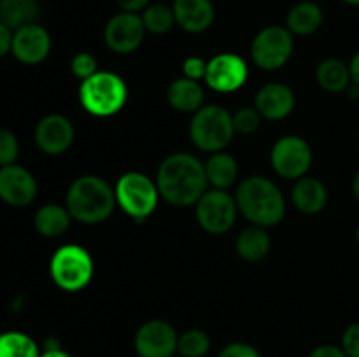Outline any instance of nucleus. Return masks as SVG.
Masks as SVG:
<instances>
[{"mask_svg":"<svg viewBox=\"0 0 359 357\" xmlns=\"http://www.w3.org/2000/svg\"><path fill=\"white\" fill-rule=\"evenodd\" d=\"M20 154V142L16 135L6 128H0V167L14 164Z\"/></svg>","mask_w":359,"mask_h":357,"instance_id":"31","label":"nucleus"},{"mask_svg":"<svg viewBox=\"0 0 359 357\" xmlns=\"http://www.w3.org/2000/svg\"><path fill=\"white\" fill-rule=\"evenodd\" d=\"M235 135L233 119L219 105H205L195 112L189 125L191 142L205 153H219Z\"/></svg>","mask_w":359,"mask_h":357,"instance_id":"5","label":"nucleus"},{"mask_svg":"<svg viewBox=\"0 0 359 357\" xmlns=\"http://www.w3.org/2000/svg\"><path fill=\"white\" fill-rule=\"evenodd\" d=\"M316 79L323 90L330 93H340L346 91L351 84V70L344 62L335 58H328L319 63L316 70Z\"/></svg>","mask_w":359,"mask_h":357,"instance_id":"26","label":"nucleus"},{"mask_svg":"<svg viewBox=\"0 0 359 357\" xmlns=\"http://www.w3.org/2000/svg\"><path fill=\"white\" fill-rule=\"evenodd\" d=\"M70 70H72L74 76L79 77L81 80L90 79L91 76H95V74L98 72L97 58H95L93 55H90V52H79V55L74 56L72 62H70Z\"/></svg>","mask_w":359,"mask_h":357,"instance_id":"32","label":"nucleus"},{"mask_svg":"<svg viewBox=\"0 0 359 357\" xmlns=\"http://www.w3.org/2000/svg\"><path fill=\"white\" fill-rule=\"evenodd\" d=\"M238 210L255 226H276L286 214V203L280 189L270 178L248 177L238 184L235 196Z\"/></svg>","mask_w":359,"mask_h":357,"instance_id":"2","label":"nucleus"},{"mask_svg":"<svg viewBox=\"0 0 359 357\" xmlns=\"http://www.w3.org/2000/svg\"><path fill=\"white\" fill-rule=\"evenodd\" d=\"M344 2L351 4V6H359V0H344Z\"/></svg>","mask_w":359,"mask_h":357,"instance_id":"42","label":"nucleus"},{"mask_svg":"<svg viewBox=\"0 0 359 357\" xmlns=\"http://www.w3.org/2000/svg\"><path fill=\"white\" fill-rule=\"evenodd\" d=\"M235 248L242 259L249 262H258L269 254L270 237L262 226H251L238 234Z\"/></svg>","mask_w":359,"mask_h":357,"instance_id":"25","label":"nucleus"},{"mask_svg":"<svg viewBox=\"0 0 359 357\" xmlns=\"http://www.w3.org/2000/svg\"><path fill=\"white\" fill-rule=\"evenodd\" d=\"M142 16L137 13H119L107 21L104 30V38L107 48L114 52L126 55L132 52L142 44L144 35H146Z\"/></svg>","mask_w":359,"mask_h":357,"instance_id":"11","label":"nucleus"},{"mask_svg":"<svg viewBox=\"0 0 359 357\" xmlns=\"http://www.w3.org/2000/svg\"><path fill=\"white\" fill-rule=\"evenodd\" d=\"M358 140H359V139H358Z\"/></svg>","mask_w":359,"mask_h":357,"instance_id":"44","label":"nucleus"},{"mask_svg":"<svg viewBox=\"0 0 359 357\" xmlns=\"http://www.w3.org/2000/svg\"><path fill=\"white\" fill-rule=\"evenodd\" d=\"M144 27L151 34H167L175 23L174 9L167 7L165 4H153L144 9L142 14Z\"/></svg>","mask_w":359,"mask_h":357,"instance_id":"28","label":"nucleus"},{"mask_svg":"<svg viewBox=\"0 0 359 357\" xmlns=\"http://www.w3.org/2000/svg\"><path fill=\"white\" fill-rule=\"evenodd\" d=\"M128 98L125 80L112 72H97L83 80L79 88V100L90 114L107 118L121 111Z\"/></svg>","mask_w":359,"mask_h":357,"instance_id":"4","label":"nucleus"},{"mask_svg":"<svg viewBox=\"0 0 359 357\" xmlns=\"http://www.w3.org/2000/svg\"><path fill=\"white\" fill-rule=\"evenodd\" d=\"M217 357H259V354L258 350L252 345H249V343L237 342L224 346Z\"/></svg>","mask_w":359,"mask_h":357,"instance_id":"35","label":"nucleus"},{"mask_svg":"<svg viewBox=\"0 0 359 357\" xmlns=\"http://www.w3.org/2000/svg\"><path fill=\"white\" fill-rule=\"evenodd\" d=\"M168 104L179 112H193L203 107V90L198 80L181 77L175 79L167 90Z\"/></svg>","mask_w":359,"mask_h":357,"instance_id":"20","label":"nucleus"},{"mask_svg":"<svg viewBox=\"0 0 359 357\" xmlns=\"http://www.w3.org/2000/svg\"><path fill=\"white\" fill-rule=\"evenodd\" d=\"M323 9L316 2L305 0L297 4L287 14V30L297 35H311L323 24Z\"/></svg>","mask_w":359,"mask_h":357,"instance_id":"23","label":"nucleus"},{"mask_svg":"<svg viewBox=\"0 0 359 357\" xmlns=\"http://www.w3.org/2000/svg\"><path fill=\"white\" fill-rule=\"evenodd\" d=\"M116 4H118L125 13H139V10L146 9L149 0H116Z\"/></svg>","mask_w":359,"mask_h":357,"instance_id":"38","label":"nucleus"},{"mask_svg":"<svg viewBox=\"0 0 359 357\" xmlns=\"http://www.w3.org/2000/svg\"><path fill=\"white\" fill-rule=\"evenodd\" d=\"M37 195V182L27 168L20 164L0 167V200L11 206L30 205Z\"/></svg>","mask_w":359,"mask_h":357,"instance_id":"14","label":"nucleus"},{"mask_svg":"<svg viewBox=\"0 0 359 357\" xmlns=\"http://www.w3.org/2000/svg\"><path fill=\"white\" fill-rule=\"evenodd\" d=\"M255 107L262 114V118L272 119V121L284 119L293 112L294 93L286 84H266L256 94Z\"/></svg>","mask_w":359,"mask_h":357,"instance_id":"17","label":"nucleus"},{"mask_svg":"<svg viewBox=\"0 0 359 357\" xmlns=\"http://www.w3.org/2000/svg\"><path fill=\"white\" fill-rule=\"evenodd\" d=\"M0 357H41L39 346L28 335L7 331L0 335Z\"/></svg>","mask_w":359,"mask_h":357,"instance_id":"27","label":"nucleus"},{"mask_svg":"<svg viewBox=\"0 0 359 357\" xmlns=\"http://www.w3.org/2000/svg\"><path fill=\"white\" fill-rule=\"evenodd\" d=\"M41 357H72V356L67 352H63V350H60L58 346H53V349L46 350Z\"/></svg>","mask_w":359,"mask_h":357,"instance_id":"40","label":"nucleus"},{"mask_svg":"<svg viewBox=\"0 0 359 357\" xmlns=\"http://www.w3.org/2000/svg\"><path fill=\"white\" fill-rule=\"evenodd\" d=\"M231 119H233L235 132L242 133V135H249L259 126L262 114L256 111V107H242L231 115Z\"/></svg>","mask_w":359,"mask_h":357,"instance_id":"30","label":"nucleus"},{"mask_svg":"<svg viewBox=\"0 0 359 357\" xmlns=\"http://www.w3.org/2000/svg\"><path fill=\"white\" fill-rule=\"evenodd\" d=\"M49 273L60 289L76 293L90 284L93 276V259L81 245H63L53 254Z\"/></svg>","mask_w":359,"mask_h":357,"instance_id":"6","label":"nucleus"},{"mask_svg":"<svg viewBox=\"0 0 359 357\" xmlns=\"http://www.w3.org/2000/svg\"><path fill=\"white\" fill-rule=\"evenodd\" d=\"M116 202L135 220H144L153 214L158 203L156 182L139 172H128L116 184Z\"/></svg>","mask_w":359,"mask_h":357,"instance_id":"7","label":"nucleus"},{"mask_svg":"<svg viewBox=\"0 0 359 357\" xmlns=\"http://www.w3.org/2000/svg\"><path fill=\"white\" fill-rule=\"evenodd\" d=\"M39 14L37 0H0V21L13 31L35 23Z\"/></svg>","mask_w":359,"mask_h":357,"instance_id":"21","label":"nucleus"},{"mask_svg":"<svg viewBox=\"0 0 359 357\" xmlns=\"http://www.w3.org/2000/svg\"><path fill=\"white\" fill-rule=\"evenodd\" d=\"M179 336L168 322L154 318L139 328L135 350L140 357H172L177 350Z\"/></svg>","mask_w":359,"mask_h":357,"instance_id":"12","label":"nucleus"},{"mask_svg":"<svg viewBox=\"0 0 359 357\" xmlns=\"http://www.w3.org/2000/svg\"><path fill=\"white\" fill-rule=\"evenodd\" d=\"M356 240H358V244H359V224H358V227H356Z\"/></svg>","mask_w":359,"mask_h":357,"instance_id":"43","label":"nucleus"},{"mask_svg":"<svg viewBox=\"0 0 359 357\" xmlns=\"http://www.w3.org/2000/svg\"><path fill=\"white\" fill-rule=\"evenodd\" d=\"M349 70H351V79H353V83L359 86V51L353 56V59H351Z\"/></svg>","mask_w":359,"mask_h":357,"instance_id":"39","label":"nucleus"},{"mask_svg":"<svg viewBox=\"0 0 359 357\" xmlns=\"http://www.w3.org/2000/svg\"><path fill=\"white\" fill-rule=\"evenodd\" d=\"M74 126L65 115L49 114L35 126V142L46 154H62L72 146Z\"/></svg>","mask_w":359,"mask_h":357,"instance_id":"15","label":"nucleus"},{"mask_svg":"<svg viewBox=\"0 0 359 357\" xmlns=\"http://www.w3.org/2000/svg\"><path fill=\"white\" fill-rule=\"evenodd\" d=\"M175 23L189 34L205 31L214 21V6L210 0H174Z\"/></svg>","mask_w":359,"mask_h":357,"instance_id":"18","label":"nucleus"},{"mask_svg":"<svg viewBox=\"0 0 359 357\" xmlns=\"http://www.w3.org/2000/svg\"><path fill=\"white\" fill-rule=\"evenodd\" d=\"M116 203L114 189L97 175L76 178L67 192V210L74 219L84 224L105 220L112 214Z\"/></svg>","mask_w":359,"mask_h":357,"instance_id":"3","label":"nucleus"},{"mask_svg":"<svg viewBox=\"0 0 359 357\" xmlns=\"http://www.w3.org/2000/svg\"><path fill=\"white\" fill-rule=\"evenodd\" d=\"M311 357H347L342 346L335 345H321L311 354Z\"/></svg>","mask_w":359,"mask_h":357,"instance_id":"37","label":"nucleus"},{"mask_svg":"<svg viewBox=\"0 0 359 357\" xmlns=\"http://www.w3.org/2000/svg\"><path fill=\"white\" fill-rule=\"evenodd\" d=\"M203 167H205L207 181L216 189H226L237 181V161L230 154L221 153V150L219 153H212V156L207 160V163Z\"/></svg>","mask_w":359,"mask_h":357,"instance_id":"24","label":"nucleus"},{"mask_svg":"<svg viewBox=\"0 0 359 357\" xmlns=\"http://www.w3.org/2000/svg\"><path fill=\"white\" fill-rule=\"evenodd\" d=\"M237 210L233 196L224 189H210L196 202V219L207 233L223 234L233 226Z\"/></svg>","mask_w":359,"mask_h":357,"instance_id":"9","label":"nucleus"},{"mask_svg":"<svg viewBox=\"0 0 359 357\" xmlns=\"http://www.w3.org/2000/svg\"><path fill=\"white\" fill-rule=\"evenodd\" d=\"M353 191H354V196H356V200H358V203H359V170L356 172V175H354Z\"/></svg>","mask_w":359,"mask_h":357,"instance_id":"41","label":"nucleus"},{"mask_svg":"<svg viewBox=\"0 0 359 357\" xmlns=\"http://www.w3.org/2000/svg\"><path fill=\"white\" fill-rule=\"evenodd\" d=\"M342 349L347 357H359V324H353L346 329L342 336Z\"/></svg>","mask_w":359,"mask_h":357,"instance_id":"34","label":"nucleus"},{"mask_svg":"<svg viewBox=\"0 0 359 357\" xmlns=\"http://www.w3.org/2000/svg\"><path fill=\"white\" fill-rule=\"evenodd\" d=\"M293 34L284 27H266L255 37L251 56L263 70H277L293 55Z\"/></svg>","mask_w":359,"mask_h":357,"instance_id":"8","label":"nucleus"},{"mask_svg":"<svg viewBox=\"0 0 359 357\" xmlns=\"http://www.w3.org/2000/svg\"><path fill=\"white\" fill-rule=\"evenodd\" d=\"M182 70H184V77L193 80L205 79L207 76V62L198 58V56H189L182 63Z\"/></svg>","mask_w":359,"mask_h":357,"instance_id":"33","label":"nucleus"},{"mask_svg":"<svg viewBox=\"0 0 359 357\" xmlns=\"http://www.w3.org/2000/svg\"><path fill=\"white\" fill-rule=\"evenodd\" d=\"M245 79H248V65L241 56L221 52L207 63L205 80L214 91L231 93L244 86Z\"/></svg>","mask_w":359,"mask_h":357,"instance_id":"13","label":"nucleus"},{"mask_svg":"<svg viewBox=\"0 0 359 357\" xmlns=\"http://www.w3.org/2000/svg\"><path fill=\"white\" fill-rule=\"evenodd\" d=\"M207 184L205 167L186 153L168 156L156 175L158 192L174 206H188L198 202L207 191Z\"/></svg>","mask_w":359,"mask_h":357,"instance_id":"1","label":"nucleus"},{"mask_svg":"<svg viewBox=\"0 0 359 357\" xmlns=\"http://www.w3.org/2000/svg\"><path fill=\"white\" fill-rule=\"evenodd\" d=\"M270 161L276 170L284 178H302L312 164L311 146L297 135H287L277 140L272 147Z\"/></svg>","mask_w":359,"mask_h":357,"instance_id":"10","label":"nucleus"},{"mask_svg":"<svg viewBox=\"0 0 359 357\" xmlns=\"http://www.w3.org/2000/svg\"><path fill=\"white\" fill-rule=\"evenodd\" d=\"M49 51H51V37L41 24L32 23L14 31L13 55L25 65H37L48 58Z\"/></svg>","mask_w":359,"mask_h":357,"instance_id":"16","label":"nucleus"},{"mask_svg":"<svg viewBox=\"0 0 359 357\" xmlns=\"http://www.w3.org/2000/svg\"><path fill=\"white\" fill-rule=\"evenodd\" d=\"M70 219H72V216H70V212L65 206L49 203V205L41 206V209L35 212L34 224L35 230H37L42 237L56 238L69 230Z\"/></svg>","mask_w":359,"mask_h":357,"instance_id":"22","label":"nucleus"},{"mask_svg":"<svg viewBox=\"0 0 359 357\" xmlns=\"http://www.w3.org/2000/svg\"><path fill=\"white\" fill-rule=\"evenodd\" d=\"M13 37L14 31L0 21V58L13 51Z\"/></svg>","mask_w":359,"mask_h":357,"instance_id":"36","label":"nucleus"},{"mask_svg":"<svg viewBox=\"0 0 359 357\" xmlns=\"http://www.w3.org/2000/svg\"><path fill=\"white\" fill-rule=\"evenodd\" d=\"M210 349V338L200 329H189L179 336L177 350L184 357H203Z\"/></svg>","mask_w":359,"mask_h":357,"instance_id":"29","label":"nucleus"},{"mask_svg":"<svg viewBox=\"0 0 359 357\" xmlns=\"http://www.w3.org/2000/svg\"><path fill=\"white\" fill-rule=\"evenodd\" d=\"M293 198L294 206L304 214H318L321 212L328 202V191H326L325 184L319 182L314 177H302L298 178L297 184L293 188Z\"/></svg>","mask_w":359,"mask_h":357,"instance_id":"19","label":"nucleus"}]
</instances>
